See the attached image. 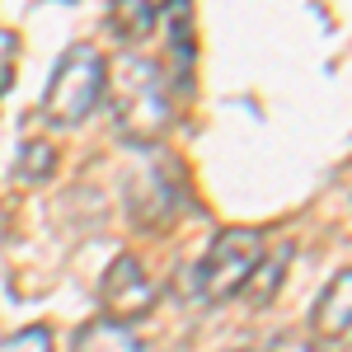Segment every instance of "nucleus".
Segmentation results:
<instances>
[{
	"mask_svg": "<svg viewBox=\"0 0 352 352\" xmlns=\"http://www.w3.org/2000/svg\"><path fill=\"white\" fill-rule=\"evenodd\" d=\"M104 94H109L118 136L132 141V146L160 141L174 122V99H169L164 71L136 52H122L113 61V71H104Z\"/></svg>",
	"mask_w": 352,
	"mask_h": 352,
	"instance_id": "nucleus-1",
	"label": "nucleus"
},
{
	"mask_svg": "<svg viewBox=\"0 0 352 352\" xmlns=\"http://www.w3.org/2000/svg\"><path fill=\"white\" fill-rule=\"evenodd\" d=\"M104 71H109V61L99 47H89V43L66 47L47 89H43V118L52 127H80L104 104Z\"/></svg>",
	"mask_w": 352,
	"mask_h": 352,
	"instance_id": "nucleus-2",
	"label": "nucleus"
},
{
	"mask_svg": "<svg viewBox=\"0 0 352 352\" xmlns=\"http://www.w3.org/2000/svg\"><path fill=\"white\" fill-rule=\"evenodd\" d=\"M263 263V235L249 226H230L207 244L202 263H197V296L202 300H230L244 292V282Z\"/></svg>",
	"mask_w": 352,
	"mask_h": 352,
	"instance_id": "nucleus-3",
	"label": "nucleus"
},
{
	"mask_svg": "<svg viewBox=\"0 0 352 352\" xmlns=\"http://www.w3.org/2000/svg\"><path fill=\"white\" fill-rule=\"evenodd\" d=\"M71 352H146L127 324H113V320H94L71 338Z\"/></svg>",
	"mask_w": 352,
	"mask_h": 352,
	"instance_id": "nucleus-7",
	"label": "nucleus"
},
{
	"mask_svg": "<svg viewBox=\"0 0 352 352\" xmlns=\"http://www.w3.org/2000/svg\"><path fill=\"white\" fill-rule=\"evenodd\" d=\"M14 56H19V38L10 28H0V89L14 85Z\"/></svg>",
	"mask_w": 352,
	"mask_h": 352,
	"instance_id": "nucleus-11",
	"label": "nucleus"
},
{
	"mask_svg": "<svg viewBox=\"0 0 352 352\" xmlns=\"http://www.w3.org/2000/svg\"><path fill=\"white\" fill-rule=\"evenodd\" d=\"M0 352H52V329L28 324V329H19V333H10V338L0 343Z\"/></svg>",
	"mask_w": 352,
	"mask_h": 352,
	"instance_id": "nucleus-10",
	"label": "nucleus"
},
{
	"mask_svg": "<svg viewBox=\"0 0 352 352\" xmlns=\"http://www.w3.org/2000/svg\"><path fill=\"white\" fill-rule=\"evenodd\" d=\"M99 305H104V320L132 329L136 320H146L155 310V282L151 272L141 268L136 254H118L99 282Z\"/></svg>",
	"mask_w": 352,
	"mask_h": 352,
	"instance_id": "nucleus-4",
	"label": "nucleus"
},
{
	"mask_svg": "<svg viewBox=\"0 0 352 352\" xmlns=\"http://www.w3.org/2000/svg\"><path fill=\"white\" fill-rule=\"evenodd\" d=\"M174 0H113L109 5V24L122 43H141L146 33H155Z\"/></svg>",
	"mask_w": 352,
	"mask_h": 352,
	"instance_id": "nucleus-6",
	"label": "nucleus"
},
{
	"mask_svg": "<svg viewBox=\"0 0 352 352\" xmlns=\"http://www.w3.org/2000/svg\"><path fill=\"white\" fill-rule=\"evenodd\" d=\"M287 254H292V249H272V254H263V263H258V268H254V277L244 282L254 300H268L272 296L277 277H282V268H287Z\"/></svg>",
	"mask_w": 352,
	"mask_h": 352,
	"instance_id": "nucleus-9",
	"label": "nucleus"
},
{
	"mask_svg": "<svg viewBox=\"0 0 352 352\" xmlns=\"http://www.w3.org/2000/svg\"><path fill=\"white\" fill-rule=\"evenodd\" d=\"M348 324H352V272L338 268V277L324 287V296L315 300V310H310V329H315V338H348Z\"/></svg>",
	"mask_w": 352,
	"mask_h": 352,
	"instance_id": "nucleus-5",
	"label": "nucleus"
},
{
	"mask_svg": "<svg viewBox=\"0 0 352 352\" xmlns=\"http://www.w3.org/2000/svg\"><path fill=\"white\" fill-rule=\"evenodd\" d=\"M235 352H258V348H235Z\"/></svg>",
	"mask_w": 352,
	"mask_h": 352,
	"instance_id": "nucleus-12",
	"label": "nucleus"
},
{
	"mask_svg": "<svg viewBox=\"0 0 352 352\" xmlns=\"http://www.w3.org/2000/svg\"><path fill=\"white\" fill-rule=\"evenodd\" d=\"M52 169H56V151L52 146H47V141H24L14 174H19L24 184H43V179H52Z\"/></svg>",
	"mask_w": 352,
	"mask_h": 352,
	"instance_id": "nucleus-8",
	"label": "nucleus"
}]
</instances>
